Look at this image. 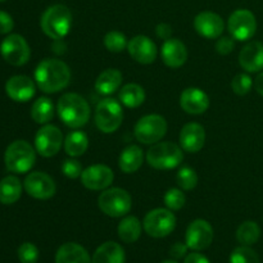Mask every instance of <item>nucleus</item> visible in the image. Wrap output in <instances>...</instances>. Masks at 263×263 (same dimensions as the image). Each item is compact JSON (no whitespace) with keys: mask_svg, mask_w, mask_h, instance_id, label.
Here are the masks:
<instances>
[{"mask_svg":"<svg viewBox=\"0 0 263 263\" xmlns=\"http://www.w3.org/2000/svg\"><path fill=\"white\" fill-rule=\"evenodd\" d=\"M35 81L44 92L54 94L68 86L71 71L61 59H44L35 69Z\"/></svg>","mask_w":263,"mask_h":263,"instance_id":"nucleus-1","label":"nucleus"},{"mask_svg":"<svg viewBox=\"0 0 263 263\" xmlns=\"http://www.w3.org/2000/svg\"><path fill=\"white\" fill-rule=\"evenodd\" d=\"M59 118L71 128L82 127L90 120V105L81 95L67 92L62 95L57 105Z\"/></svg>","mask_w":263,"mask_h":263,"instance_id":"nucleus-2","label":"nucleus"},{"mask_svg":"<svg viewBox=\"0 0 263 263\" xmlns=\"http://www.w3.org/2000/svg\"><path fill=\"white\" fill-rule=\"evenodd\" d=\"M40 25L46 36L54 40H61L71 30V10L63 4L51 5L41 15Z\"/></svg>","mask_w":263,"mask_h":263,"instance_id":"nucleus-3","label":"nucleus"},{"mask_svg":"<svg viewBox=\"0 0 263 263\" xmlns=\"http://www.w3.org/2000/svg\"><path fill=\"white\" fill-rule=\"evenodd\" d=\"M36 161L35 149L25 140H15L5 151L4 162L8 171L26 174L33 167Z\"/></svg>","mask_w":263,"mask_h":263,"instance_id":"nucleus-4","label":"nucleus"},{"mask_svg":"<svg viewBox=\"0 0 263 263\" xmlns=\"http://www.w3.org/2000/svg\"><path fill=\"white\" fill-rule=\"evenodd\" d=\"M184 159L182 148L174 143H156L146 153V162L156 170H172Z\"/></svg>","mask_w":263,"mask_h":263,"instance_id":"nucleus-5","label":"nucleus"},{"mask_svg":"<svg viewBox=\"0 0 263 263\" xmlns=\"http://www.w3.org/2000/svg\"><path fill=\"white\" fill-rule=\"evenodd\" d=\"M95 125L102 133L112 134L120 128L123 120V110L120 103L112 98L100 100L95 109Z\"/></svg>","mask_w":263,"mask_h":263,"instance_id":"nucleus-6","label":"nucleus"},{"mask_svg":"<svg viewBox=\"0 0 263 263\" xmlns=\"http://www.w3.org/2000/svg\"><path fill=\"white\" fill-rule=\"evenodd\" d=\"M98 205L100 211L109 217H122L130 212L133 199L126 190L110 187L103 190L98 198Z\"/></svg>","mask_w":263,"mask_h":263,"instance_id":"nucleus-7","label":"nucleus"},{"mask_svg":"<svg viewBox=\"0 0 263 263\" xmlns=\"http://www.w3.org/2000/svg\"><path fill=\"white\" fill-rule=\"evenodd\" d=\"M143 226L145 233L152 238H164L176 228V217L170 210L157 208L146 213Z\"/></svg>","mask_w":263,"mask_h":263,"instance_id":"nucleus-8","label":"nucleus"},{"mask_svg":"<svg viewBox=\"0 0 263 263\" xmlns=\"http://www.w3.org/2000/svg\"><path fill=\"white\" fill-rule=\"evenodd\" d=\"M167 122L162 116L148 115L141 117L135 125V138L143 144H156L166 135Z\"/></svg>","mask_w":263,"mask_h":263,"instance_id":"nucleus-9","label":"nucleus"},{"mask_svg":"<svg viewBox=\"0 0 263 263\" xmlns=\"http://www.w3.org/2000/svg\"><path fill=\"white\" fill-rule=\"evenodd\" d=\"M228 30L231 37L238 41H247L257 31V20L248 9H238L231 13L228 21Z\"/></svg>","mask_w":263,"mask_h":263,"instance_id":"nucleus-10","label":"nucleus"},{"mask_svg":"<svg viewBox=\"0 0 263 263\" xmlns=\"http://www.w3.org/2000/svg\"><path fill=\"white\" fill-rule=\"evenodd\" d=\"M0 53H2V57L5 59V62L17 67L27 63L31 55L27 41L25 40V37L17 35V33L7 36L2 41Z\"/></svg>","mask_w":263,"mask_h":263,"instance_id":"nucleus-11","label":"nucleus"},{"mask_svg":"<svg viewBox=\"0 0 263 263\" xmlns=\"http://www.w3.org/2000/svg\"><path fill=\"white\" fill-rule=\"evenodd\" d=\"M63 144V134L57 126L45 125L35 136V148L40 156L45 158L54 157Z\"/></svg>","mask_w":263,"mask_h":263,"instance_id":"nucleus-12","label":"nucleus"},{"mask_svg":"<svg viewBox=\"0 0 263 263\" xmlns=\"http://www.w3.org/2000/svg\"><path fill=\"white\" fill-rule=\"evenodd\" d=\"M213 229L205 220H195L189 225L185 235V243L192 251L199 252L207 249L213 241Z\"/></svg>","mask_w":263,"mask_h":263,"instance_id":"nucleus-13","label":"nucleus"},{"mask_svg":"<svg viewBox=\"0 0 263 263\" xmlns=\"http://www.w3.org/2000/svg\"><path fill=\"white\" fill-rule=\"evenodd\" d=\"M25 190L35 199H50L57 192L54 180L44 172H31L25 179Z\"/></svg>","mask_w":263,"mask_h":263,"instance_id":"nucleus-14","label":"nucleus"},{"mask_svg":"<svg viewBox=\"0 0 263 263\" xmlns=\"http://www.w3.org/2000/svg\"><path fill=\"white\" fill-rule=\"evenodd\" d=\"M115 174L105 164H94L81 174V182L89 190H105L112 185Z\"/></svg>","mask_w":263,"mask_h":263,"instance_id":"nucleus-15","label":"nucleus"},{"mask_svg":"<svg viewBox=\"0 0 263 263\" xmlns=\"http://www.w3.org/2000/svg\"><path fill=\"white\" fill-rule=\"evenodd\" d=\"M127 50L131 58L141 64L153 63L158 54L156 44L148 36L144 35H138L131 39L127 44Z\"/></svg>","mask_w":263,"mask_h":263,"instance_id":"nucleus-16","label":"nucleus"},{"mask_svg":"<svg viewBox=\"0 0 263 263\" xmlns=\"http://www.w3.org/2000/svg\"><path fill=\"white\" fill-rule=\"evenodd\" d=\"M194 28L200 36L205 39H217L225 30L223 20L215 12H202L195 17Z\"/></svg>","mask_w":263,"mask_h":263,"instance_id":"nucleus-17","label":"nucleus"},{"mask_svg":"<svg viewBox=\"0 0 263 263\" xmlns=\"http://www.w3.org/2000/svg\"><path fill=\"white\" fill-rule=\"evenodd\" d=\"M5 91H7L8 97L14 102L25 103L32 99L36 91V86L35 82L30 77L18 74V76H13L8 80L5 84Z\"/></svg>","mask_w":263,"mask_h":263,"instance_id":"nucleus-18","label":"nucleus"},{"mask_svg":"<svg viewBox=\"0 0 263 263\" xmlns=\"http://www.w3.org/2000/svg\"><path fill=\"white\" fill-rule=\"evenodd\" d=\"M180 105L189 115H202L210 108V98L198 87H187L181 92Z\"/></svg>","mask_w":263,"mask_h":263,"instance_id":"nucleus-19","label":"nucleus"},{"mask_svg":"<svg viewBox=\"0 0 263 263\" xmlns=\"http://www.w3.org/2000/svg\"><path fill=\"white\" fill-rule=\"evenodd\" d=\"M205 131L202 125L197 122L186 123L180 133V146L182 151L197 153L204 146Z\"/></svg>","mask_w":263,"mask_h":263,"instance_id":"nucleus-20","label":"nucleus"},{"mask_svg":"<svg viewBox=\"0 0 263 263\" xmlns=\"http://www.w3.org/2000/svg\"><path fill=\"white\" fill-rule=\"evenodd\" d=\"M241 68L249 73H256L263 69V43L251 41L239 53Z\"/></svg>","mask_w":263,"mask_h":263,"instance_id":"nucleus-21","label":"nucleus"},{"mask_svg":"<svg viewBox=\"0 0 263 263\" xmlns=\"http://www.w3.org/2000/svg\"><path fill=\"white\" fill-rule=\"evenodd\" d=\"M161 57L163 63L170 68H180L187 59L186 46L179 39H168L161 48Z\"/></svg>","mask_w":263,"mask_h":263,"instance_id":"nucleus-22","label":"nucleus"},{"mask_svg":"<svg viewBox=\"0 0 263 263\" xmlns=\"http://www.w3.org/2000/svg\"><path fill=\"white\" fill-rule=\"evenodd\" d=\"M55 263H91L89 253L77 243H66L59 247L55 254Z\"/></svg>","mask_w":263,"mask_h":263,"instance_id":"nucleus-23","label":"nucleus"},{"mask_svg":"<svg viewBox=\"0 0 263 263\" xmlns=\"http://www.w3.org/2000/svg\"><path fill=\"white\" fill-rule=\"evenodd\" d=\"M92 263H125V251L116 241H107L98 247L91 259Z\"/></svg>","mask_w":263,"mask_h":263,"instance_id":"nucleus-24","label":"nucleus"},{"mask_svg":"<svg viewBox=\"0 0 263 263\" xmlns=\"http://www.w3.org/2000/svg\"><path fill=\"white\" fill-rule=\"evenodd\" d=\"M122 73L118 69L109 68L103 71L95 81V90L102 95H110L120 89Z\"/></svg>","mask_w":263,"mask_h":263,"instance_id":"nucleus-25","label":"nucleus"},{"mask_svg":"<svg viewBox=\"0 0 263 263\" xmlns=\"http://www.w3.org/2000/svg\"><path fill=\"white\" fill-rule=\"evenodd\" d=\"M144 161L143 151L138 145H130L122 151L120 156V168L125 174H134L141 167Z\"/></svg>","mask_w":263,"mask_h":263,"instance_id":"nucleus-26","label":"nucleus"},{"mask_svg":"<svg viewBox=\"0 0 263 263\" xmlns=\"http://www.w3.org/2000/svg\"><path fill=\"white\" fill-rule=\"evenodd\" d=\"M22 194V184L15 176H7L0 181V203L13 204Z\"/></svg>","mask_w":263,"mask_h":263,"instance_id":"nucleus-27","label":"nucleus"},{"mask_svg":"<svg viewBox=\"0 0 263 263\" xmlns=\"http://www.w3.org/2000/svg\"><path fill=\"white\" fill-rule=\"evenodd\" d=\"M141 235V222L135 216H127L118 225V236L125 243H135Z\"/></svg>","mask_w":263,"mask_h":263,"instance_id":"nucleus-28","label":"nucleus"},{"mask_svg":"<svg viewBox=\"0 0 263 263\" xmlns=\"http://www.w3.org/2000/svg\"><path fill=\"white\" fill-rule=\"evenodd\" d=\"M120 97L121 103L127 108H138L145 100V91L143 87L138 84H127L122 86L120 90Z\"/></svg>","mask_w":263,"mask_h":263,"instance_id":"nucleus-29","label":"nucleus"},{"mask_svg":"<svg viewBox=\"0 0 263 263\" xmlns=\"http://www.w3.org/2000/svg\"><path fill=\"white\" fill-rule=\"evenodd\" d=\"M89 148V139L82 131H72L64 140V151L71 157H80Z\"/></svg>","mask_w":263,"mask_h":263,"instance_id":"nucleus-30","label":"nucleus"},{"mask_svg":"<svg viewBox=\"0 0 263 263\" xmlns=\"http://www.w3.org/2000/svg\"><path fill=\"white\" fill-rule=\"evenodd\" d=\"M31 117L36 123L46 125L54 117V105L48 98H39L31 108Z\"/></svg>","mask_w":263,"mask_h":263,"instance_id":"nucleus-31","label":"nucleus"},{"mask_svg":"<svg viewBox=\"0 0 263 263\" xmlns=\"http://www.w3.org/2000/svg\"><path fill=\"white\" fill-rule=\"evenodd\" d=\"M261 238V229L254 221H246L236 230V239L241 246L251 247Z\"/></svg>","mask_w":263,"mask_h":263,"instance_id":"nucleus-32","label":"nucleus"},{"mask_svg":"<svg viewBox=\"0 0 263 263\" xmlns=\"http://www.w3.org/2000/svg\"><path fill=\"white\" fill-rule=\"evenodd\" d=\"M127 39L120 31H109L104 36V45L112 53H121L127 49Z\"/></svg>","mask_w":263,"mask_h":263,"instance_id":"nucleus-33","label":"nucleus"},{"mask_svg":"<svg viewBox=\"0 0 263 263\" xmlns=\"http://www.w3.org/2000/svg\"><path fill=\"white\" fill-rule=\"evenodd\" d=\"M176 182L182 190H193L198 185V175L190 167H182L176 175Z\"/></svg>","mask_w":263,"mask_h":263,"instance_id":"nucleus-34","label":"nucleus"},{"mask_svg":"<svg viewBox=\"0 0 263 263\" xmlns=\"http://www.w3.org/2000/svg\"><path fill=\"white\" fill-rule=\"evenodd\" d=\"M230 263H261L259 257L251 247L241 246L233 251L230 256Z\"/></svg>","mask_w":263,"mask_h":263,"instance_id":"nucleus-35","label":"nucleus"},{"mask_svg":"<svg viewBox=\"0 0 263 263\" xmlns=\"http://www.w3.org/2000/svg\"><path fill=\"white\" fill-rule=\"evenodd\" d=\"M164 204L170 211H180L185 205L186 198L180 189H170L163 197Z\"/></svg>","mask_w":263,"mask_h":263,"instance_id":"nucleus-36","label":"nucleus"},{"mask_svg":"<svg viewBox=\"0 0 263 263\" xmlns=\"http://www.w3.org/2000/svg\"><path fill=\"white\" fill-rule=\"evenodd\" d=\"M253 80L251 79V76L247 73H239L231 81V89L235 94L238 95H246L248 94L252 90L253 86Z\"/></svg>","mask_w":263,"mask_h":263,"instance_id":"nucleus-37","label":"nucleus"},{"mask_svg":"<svg viewBox=\"0 0 263 263\" xmlns=\"http://www.w3.org/2000/svg\"><path fill=\"white\" fill-rule=\"evenodd\" d=\"M18 258L22 263H36L39 259V249L32 243H23L18 248Z\"/></svg>","mask_w":263,"mask_h":263,"instance_id":"nucleus-38","label":"nucleus"},{"mask_svg":"<svg viewBox=\"0 0 263 263\" xmlns=\"http://www.w3.org/2000/svg\"><path fill=\"white\" fill-rule=\"evenodd\" d=\"M82 166L77 159H66L62 164V172L68 179H77L82 174Z\"/></svg>","mask_w":263,"mask_h":263,"instance_id":"nucleus-39","label":"nucleus"},{"mask_svg":"<svg viewBox=\"0 0 263 263\" xmlns=\"http://www.w3.org/2000/svg\"><path fill=\"white\" fill-rule=\"evenodd\" d=\"M234 46H235V41L233 37H229V36H222L217 40L216 43V50L221 54V55H228L231 51L234 50Z\"/></svg>","mask_w":263,"mask_h":263,"instance_id":"nucleus-40","label":"nucleus"},{"mask_svg":"<svg viewBox=\"0 0 263 263\" xmlns=\"http://www.w3.org/2000/svg\"><path fill=\"white\" fill-rule=\"evenodd\" d=\"M14 27V22L10 14H8L4 10H0V33H9Z\"/></svg>","mask_w":263,"mask_h":263,"instance_id":"nucleus-41","label":"nucleus"},{"mask_svg":"<svg viewBox=\"0 0 263 263\" xmlns=\"http://www.w3.org/2000/svg\"><path fill=\"white\" fill-rule=\"evenodd\" d=\"M156 33L159 39L166 41L172 37V27L168 23H159L156 27Z\"/></svg>","mask_w":263,"mask_h":263,"instance_id":"nucleus-42","label":"nucleus"},{"mask_svg":"<svg viewBox=\"0 0 263 263\" xmlns=\"http://www.w3.org/2000/svg\"><path fill=\"white\" fill-rule=\"evenodd\" d=\"M186 251H187L186 243L185 244L176 243L171 247V249H170V256H171L174 259H180L186 254Z\"/></svg>","mask_w":263,"mask_h":263,"instance_id":"nucleus-43","label":"nucleus"},{"mask_svg":"<svg viewBox=\"0 0 263 263\" xmlns=\"http://www.w3.org/2000/svg\"><path fill=\"white\" fill-rule=\"evenodd\" d=\"M184 263H211V262L208 261L207 257L203 256V254L197 253V252H193V253L187 254Z\"/></svg>","mask_w":263,"mask_h":263,"instance_id":"nucleus-44","label":"nucleus"},{"mask_svg":"<svg viewBox=\"0 0 263 263\" xmlns=\"http://www.w3.org/2000/svg\"><path fill=\"white\" fill-rule=\"evenodd\" d=\"M254 87H256V91L263 97V72H261L254 80Z\"/></svg>","mask_w":263,"mask_h":263,"instance_id":"nucleus-45","label":"nucleus"},{"mask_svg":"<svg viewBox=\"0 0 263 263\" xmlns=\"http://www.w3.org/2000/svg\"><path fill=\"white\" fill-rule=\"evenodd\" d=\"M162 263H177V262L174 261V259H167V261H163Z\"/></svg>","mask_w":263,"mask_h":263,"instance_id":"nucleus-46","label":"nucleus"},{"mask_svg":"<svg viewBox=\"0 0 263 263\" xmlns=\"http://www.w3.org/2000/svg\"><path fill=\"white\" fill-rule=\"evenodd\" d=\"M0 2H5V0H0Z\"/></svg>","mask_w":263,"mask_h":263,"instance_id":"nucleus-47","label":"nucleus"}]
</instances>
